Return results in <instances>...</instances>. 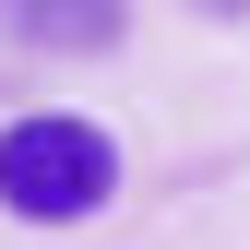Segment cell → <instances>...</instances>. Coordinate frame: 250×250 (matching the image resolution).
<instances>
[{
  "instance_id": "7a4b0ae2",
  "label": "cell",
  "mask_w": 250,
  "mask_h": 250,
  "mask_svg": "<svg viewBox=\"0 0 250 250\" xmlns=\"http://www.w3.org/2000/svg\"><path fill=\"white\" fill-rule=\"evenodd\" d=\"M107 24H119L107 0H36V36H107Z\"/></svg>"
},
{
  "instance_id": "6da1fadb",
  "label": "cell",
  "mask_w": 250,
  "mask_h": 250,
  "mask_svg": "<svg viewBox=\"0 0 250 250\" xmlns=\"http://www.w3.org/2000/svg\"><path fill=\"white\" fill-rule=\"evenodd\" d=\"M107 191H119V143L96 119L24 107L12 131H0V214H24V227H83V214H107Z\"/></svg>"
}]
</instances>
